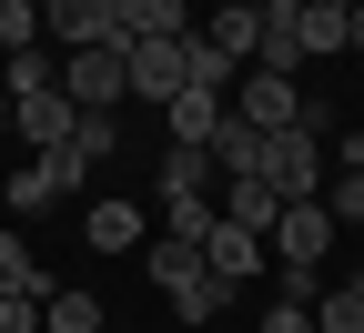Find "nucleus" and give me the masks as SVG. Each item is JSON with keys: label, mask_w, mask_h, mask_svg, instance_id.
<instances>
[{"label": "nucleus", "mask_w": 364, "mask_h": 333, "mask_svg": "<svg viewBox=\"0 0 364 333\" xmlns=\"http://www.w3.org/2000/svg\"><path fill=\"white\" fill-rule=\"evenodd\" d=\"M263 182L284 202H324V102H304L294 131H263Z\"/></svg>", "instance_id": "nucleus-1"}, {"label": "nucleus", "mask_w": 364, "mask_h": 333, "mask_svg": "<svg viewBox=\"0 0 364 333\" xmlns=\"http://www.w3.org/2000/svg\"><path fill=\"white\" fill-rule=\"evenodd\" d=\"M142 263H152V283H162V303H172L182 323H213L223 303H233V283H223V273H213V263H203L193 243H152Z\"/></svg>", "instance_id": "nucleus-2"}, {"label": "nucleus", "mask_w": 364, "mask_h": 333, "mask_svg": "<svg viewBox=\"0 0 364 333\" xmlns=\"http://www.w3.org/2000/svg\"><path fill=\"white\" fill-rule=\"evenodd\" d=\"M61 91H71V111H112V102H132V40L61 51Z\"/></svg>", "instance_id": "nucleus-3"}, {"label": "nucleus", "mask_w": 364, "mask_h": 333, "mask_svg": "<svg viewBox=\"0 0 364 333\" xmlns=\"http://www.w3.org/2000/svg\"><path fill=\"white\" fill-rule=\"evenodd\" d=\"M41 31L61 51H91V40H122V0H41Z\"/></svg>", "instance_id": "nucleus-4"}, {"label": "nucleus", "mask_w": 364, "mask_h": 333, "mask_svg": "<svg viewBox=\"0 0 364 333\" xmlns=\"http://www.w3.org/2000/svg\"><path fill=\"white\" fill-rule=\"evenodd\" d=\"M273 263H314L324 273V253H334V212L324 202H284V222H273V243H263Z\"/></svg>", "instance_id": "nucleus-5"}, {"label": "nucleus", "mask_w": 364, "mask_h": 333, "mask_svg": "<svg viewBox=\"0 0 364 333\" xmlns=\"http://www.w3.org/2000/svg\"><path fill=\"white\" fill-rule=\"evenodd\" d=\"M233 111H243L253 131H294V121H304V81H284V71H253V81L233 91Z\"/></svg>", "instance_id": "nucleus-6"}, {"label": "nucleus", "mask_w": 364, "mask_h": 333, "mask_svg": "<svg viewBox=\"0 0 364 333\" xmlns=\"http://www.w3.org/2000/svg\"><path fill=\"white\" fill-rule=\"evenodd\" d=\"M223 283H233V293H243V283H263V232H243V222H223L213 212V232H203V243H193Z\"/></svg>", "instance_id": "nucleus-7"}, {"label": "nucleus", "mask_w": 364, "mask_h": 333, "mask_svg": "<svg viewBox=\"0 0 364 333\" xmlns=\"http://www.w3.org/2000/svg\"><path fill=\"white\" fill-rule=\"evenodd\" d=\"M81 192V172L61 162V152H31L21 172H11V212H51V202H71Z\"/></svg>", "instance_id": "nucleus-8"}, {"label": "nucleus", "mask_w": 364, "mask_h": 333, "mask_svg": "<svg viewBox=\"0 0 364 333\" xmlns=\"http://www.w3.org/2000/svg\"><path fill=\"white\" fill-rule=\"evenodd\" d=\"M253 71H304V0H263V51H253Z\"/></svg>", "instance_id": "nucleus-9"}, {"label": "nucleus", "mask_w": 364, "mask_h": 333, "mask_svg": "<svg viewBox=\"0 0 364 333\" xmlns=\"http://www.w3.org/2000/svg\"><path fill=\"white\" fill-rule=\"evenodd\" d=\"M223 222H243V232H263V243H273V222H284V192H273V182L263 172H233V182H223V202H213Z\"/></svg>", "instance_id": "nucleus-10"}, {"label": "nucleus", "mask_w": 364, "mask_h": 333, "mask_svg": "<svg viewBox=\"0 0 364 333\" xmlns=\"http://www.w3.org/2000/svg\"><path fill=\"white\" fill-rule=\"evenodd\" d=\"M182 51H193V40H132V91H142V102H172L182 91Z\"/></svg>", "instance_id": "nucleus-11"}, {"label": "nucleus", "mask_w": 364, "mask_h": 333, "mask_svg": "<svg viewBox=\"0 0 364 333\" xmlns=\"http://www.w3.org/2000/svg\"><path fill=\"white\" fill-rule=\"evenodd\" d=\"M21 111V141H31V152H61V141H71V91H31V102H11Z\"/></svg>", "instance_id": "nucleus-12"}, {"label": "nucleus", "mask_w": 364, "mask_h": 333, "mask_svg": "<svg viewBox=\"0 0 364 333\" xmlns=\"http://www.w3.org/2000/svg\"><path fill=\"white\" fill-rule=\"evenodd\" d=\"M203 51H223L233 71H253V51H263V0H253V11H213V21H203Z\"/></svg>", "instance_id": "nucleus-13"}, {"label": "nucleus", "mask_w": 364, "mask_h": 333, "mask_svg": "<svg viewBox=\"0 0 364 333\" xmlns=\"http://www.w3.org/2000/svg\"><path fill=\"white\" fill-rule=\"evenodd\" d=\"M81 243H91V253H132V243H142V202H112V192H102V202L81 212Z\"/></svg>", "instance_id": "nucleus-14"}, {"label": "nucleus", "mask_w": 364, "mask_h": 333, "mask_svg": "<svg viewBox=\"0 0 364 333\" xmlns=\"http://www.w3.org/2000/svg\"><path fill=\"white\" fill-rule=\"evenodd\" d=\"M203 21L182 0H122V40H193Z\"/></svg>", "instance_id": "nucleus-15"}, {"label": "nucleus", "mask_w": 364, "mask_h": 333, "mask_svg": "<svg viewBox=\"0 0 364 333\" xmlns=\"http://www.w3.org/2000/svg\"><path fill=\"white\" fill-rule=\"evenodd\" d=\"M203 152H213V172H223V182H233V172H263V131H253L243 111H223V131L203 141Z\"/></svg>", "instance_id": "nucleus-16"}, {"label": "nucleus", "mask_w": 364, "mask_h": 333, "mask_svg": "<svg viewBox=\"0 0 364 333\" xmlns=\"http://www.w3.org/2000/svg\"><path fill=\"white\" fill-rule=\"evenodd\" d=\"M162 111H172V141H213V131H223V111H233V102H223V91H172Z\"/></svg>", "instance_id": "nucleus-17"}, {"label": "nucleus", "mask_w": 364, "mask_h": 333, "mask_svg": "<svg viewBox=\"0 0 364 333\" xmlns=\"http://www.w3.org/2000/svg\"><path fill=\"white\" fill-rule=\"evenodd\" d=\"M112 141H122V131H112V111H81V121H71V141H61V162L91 182V172L112 162Z\"/></svg>", "instance_id": "nucleus-18"}, {"label": "nucleus", "mask_w": 364, "mask_h": 333, "mask_svg": "<svg viewBox=\"0 0 364 333\" xmlns=\"http://www.w3.org/2000/svg\"><path fill=\"white\" fill-rule=\"evenodd\" d=\"M162 222H172V243H203V232H213V192H193V182H162Z\"/></svg>", "instance_id": "nucleus-19"}, {"label": "nucleus", "mask_w": 364, "mask_h": 333, "mask_svg": "<svg viewBox=\"0 0 364 333\" xmlns=\"http://www.w3.org/2000/svg\"><path fill=\"white\" fill-rule=\"evenodd\" d=\"M0 91H11V102H31V91H61V61L31 40V51H11V61H0Z\"/></svg>", "instance_id": "nucleus-20"}, {"label": "nucleus", "mask_w": 364, "mask_h": 333, "mask_svg": "<svg viewBox=\"0 0 364 333\" xmlns=\"http://www.w3.org/2000/svg\"><path fill=\"white\" fill-rule=\"evenodd\" d=\"M0 293H31V303H51V293H61V283L21 253V232H0Z\"/></svg>", "instance_id": "nucleus-21"}, {"label": "nucleus", "mask_w": 364, "mask_h": 333, "mask_svg": "<svg viewBox=\"0 0 364 333\" xmlns=\"http://www.w3.org/2000/svg\"><path fill=\"white\" fill-rule=\"evenodd\" d=\"M41 333H102V293H71L61 283V293L41 303Z\"/></svg>", "instance_id": "nucleus-22"}, {"label": "nucleus", "mask_w": 364, "mask_h": 333, "mask_svg": "<svg viewBox=\"0 0 364 333\" xmlns=\"http://www.w3.org/2000/svg\"><path fill=\"white\" fill-rule=\"evenodd\" d=\"M314 333H364V273H354V283H334V293L314 303Z\"/></svg>", "instance_id": "nucleus-23"}, {"label": "nucleus", "mask_w": 364, "mask_h": 333, "mask_svg": "<svg viewBox=\"0 0 364 333\" xmlns=\"http://www.w3.org/2000/svg\"><path fill=\"white\" fill-rule=\"evenodd\" d=\"M41 40V0H0V51H31Z\"/></svg>", "instance_id": "nucleus-24"}, {"label": "nucleus", "mask_w": 364, "mask_h": 333, "mask_svg": "<svg viewBox=\"0 0 364 333\" xmlns=\"http://www.w3.org/2000/svg\"><path fill=\"white\" fill-rule=\"evenodd\" d=\"M344 21H354V11H314V0H304V61H314V51H344Z\"/></svg>", "instance_id": "nucleus-25"}, {"label": "nucleus", "mask_w": 364, "mask_h": 333, "mask_svg": "<svg viewBox=\"0 0 364 333\" xmlns=\"http://www.w3.org/2000/svg\"><path fill=\"white\" fill-rule=\"evenodd\" d=\"M324 212H334V222H364V172H334V182H324Z\"/></svg>", "instance_id": "nucleus-26"}, {"label": "nucleus", "mask_w": 364, "mask_h": 333, "mask_svg": "<svg viewBox=\"0 0 364 333\" xmlns=\"http://www.w3.org/2000/svg\"><path fill=\"white\" fill-rule=\"evenodd\" d=\"M0 333H41V303L31 293H0Z\"/></svg>", "instance_id": "nucleus-27"}, {"label": "nucleus", "mask_w": 364, "mask_h": 333, "mask_svg": "<svg viewBox=\"0 0 364 333\" xmlns=\"http://www.w3.org/2000/svg\"><path fill=\"white\" fill-rule=\"evenodd\" d=\"M263 333H314V313H304V303H273V313H263Z\"/></svg>", "instance_id": "nucleus-28"}, {"label": "nucleus", "mask_w": 364, "mask_h": 333, "mask_svg": "<svg viewBox=\"0 0 364 333\" xmlns=\"http://www.w3.org/2000/svg\"><path fill=\"white\" fill-rule=\"evenodd\" d=\"M344 51H364V0H354V21H344Z\"/></svg>", "instance_id": "nucleus-29"}, {"label": "nucleus", "mask_w": 364, "mask_h": 333, "mask_svg": "<svg viewBox=\"0 0 364 333\" xmlns=\"http://www.w3.org/2000/svg\"><path fill=\"white\" fill-rule=\"evenodd\" d=\"M314 11H354V0H314Z\"/></svg>", "instance_id": "nucleus-30"}, {"label": "nucleus", "mask_w": 364, "mask_h": 333, "mask_svg": "<svg viewBox=\"0 0 364 333\" xmlns=\"http://www.w3.org/2000/svg\"><path fill=\"white\" fill-rule=\"evenodd\" d=\"M0 121H11V91H0Z\"/></svg>", "instance_id": "nucleus-31"}, {"label": "nucleus", "mask_w": 364, "mask_h": 333, "mask_svg": "<svg viewBox=\"0 0 364 333\" xmlns=\"http://www.w3.org/2000/svg\"><path fill=\"white\" fill-rule=\"evenodd\" d=\"M0 61H11V51H0Z\"/></svg>", "instance_id": "nucleus-32"}]
</instances>
